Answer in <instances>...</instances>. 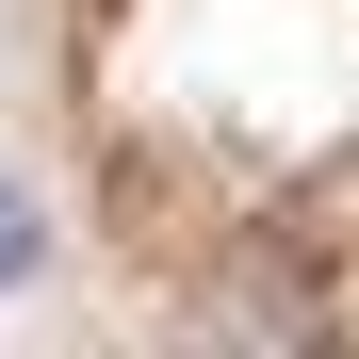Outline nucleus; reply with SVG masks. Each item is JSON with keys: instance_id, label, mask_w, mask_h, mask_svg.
<instances>
[{"instance_id": "nucleus-1", "label": "nucleus", "mask_w": 359, "mask_h": 359, "mask_svg": "<svg viewBox=\"0 0 359 359\" xmlns=\"http://www.w3.org/2000/svg\"><path fill=\"white\" fill-rule=\"evenodd\" d=\"M33 278H49V196L0 180V294H33Z\"/></svg>"}]
</instances>
